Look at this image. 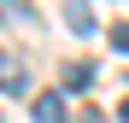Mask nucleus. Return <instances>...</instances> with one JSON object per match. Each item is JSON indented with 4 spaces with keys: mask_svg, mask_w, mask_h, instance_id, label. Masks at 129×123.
<instances>
[{
    "mask_svg": "<svg viewBox=\"0 0 129 123\" xmlns=\"http://www.w3.org/2000/svg\"><path fill=\"white\" fill-rule=\"evenodd\" d=\"M64 24H71V35H94V12H88V0H71V6H64Z\"/></svg>",
    "mask_w": 129,
    "mask_h": 123,
    "instance_id": "7ed1b4c3",
    "label": "nucleus"
},
{
    "mask_svg": "<svg viewBox=\"0 0 129 123\" xmlns=\"http://www.w3.org/2000/svg\"><path fill=\"white\" fill-rule=\"evenodd\" d=\"M117 117H123V123H129V100H123V111H117Z\"/></svg>",
    "mask_w": 129,
    "mask_h": 123,
    "instance_id": "423d86ee",
    "label": "nucleus"
},
{
    "mask_svg": "<svg viewBox=\"0 0 129 123\" xmlns=\"http://www.w3.org/2000/svg\"><path fill=\"white\" fill-rule=\"evenodd\" d=\"M94 82V65L88 59H71V70H64V88H88Z\"/></svg>",
    "mask_w": 129,
    "mask_h": 123,
    "instance_id": "20e7f679",
    "label": "nucleus"
},
{
    "mask_svg": "<svg viewBox=\"0 0 129 123\" xmlns=\"http://www.w3.org/2000/svg\"><path fill=\"white\" fill-rule=\"evenodd\" d=\"M35 123H71V111H64V94L59 88H47V94H35Z\"/></svg>",
    "mask_w": 129,
    "mask_h": 123,
    "instance_id": "f257e3e1",
    "label": "nucleus"
},
{
    "mask_svg": "<svg viewBox=\"0 0 129 123\" xmlns=\"http://www.w3.org/2000/svg\"><path fill=\"white\" fill-rule=\"evenodd\" d=\"M112 47H117V53H129V24H117V29H112Z\"/></svg>",
    "mask_w": 129,
    "mask_h": 123,
    "instance_id": "39448f33",
    "label": "nucleus"
},
{
    "mask_svg": "<svg viewBox=\"0 0 129 123\" xmlns=\"http://www.w3.org/2000/svg\"><path fill=\"white\" fill-rule=\"evenodd\" d=\"M24 88H29V70L12 53H0V94H24Z\"/></svg>",
    "mask_w": 129,
    "mask_h": 123,
    "instance_id": "f03ea898",
    "label": "nucleus"
}]
</instances>
